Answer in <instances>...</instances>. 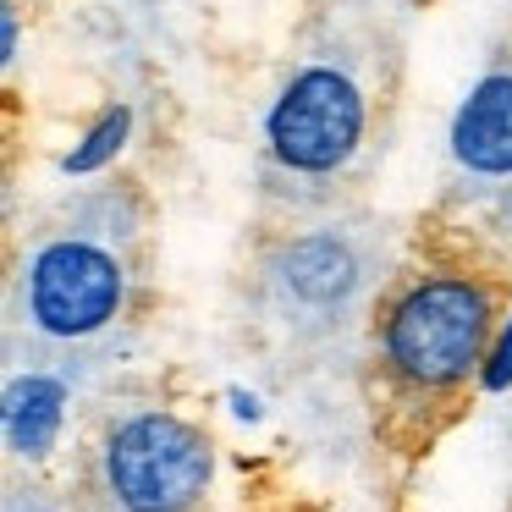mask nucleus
<instances>
[{"instance_id":"obj_1","label":"nucleus","mask_w":512,"mask_h":512,"mask_svg":"<svg viewBox=\"0 0 512 512\" xmlns=\"http://www.w3.org/2000/svg\"><path fill=\"white\" fill-rule=\"evenodd\" d=\"M122 243L127 221L116 215V199L89 204L78 221L39 237L17 276L28 325L50 342H89V336L111 331L127 309V287H133Z\"/></svg>"},{"instance_id":"obj_2","label":"nucleus","mask_w":512,"mask_h":512,"mask_svg":"<svg viewBox=\"0 0 512 512\" xmlns=\"http://www.w3.org/2000/svg\"><path fill=\"white\" fill-rule=\"evenodd\" d=\"M490 325H496V309H490L485 281L435 270L391 298L380 320V358L402 386L452 391L485 364Z\"/></svg>"},{"instance_id":"obj_3","label":"nucleus","mask_w":512,"mask_h":512,"mask_svg":"<svg viewBox=\"0 0 512 512\" xmlns=\"http://www.w3.org/2000/svg\"><path fill=\"white\" fill-rule=\"evenodd\" d=\"M369 94L342 61H309L281 83L265 116V144L292 177H336L364 149Z\"/></svg>"},{"instance_id":"obj_4","label":"nucleus","mask_w":512,"mask_h":512,"mask_svg":"<svg viewBox=\"0 0 512 512\" xmlns=\"http://www.w3.org/2000/svg\"><path fill=\"white\" fill-rule=\"evenodd\" d=\"M105 485L127 512H188L210 485V441L171 413H138L105 446Z\"/></svg>"},{"instance_id":"obj_5","label":"nucleus","mask_w":512,"mask_h":512,"mask_svg":"<svg viewBox=\"0 0 512 512\" xmlns=\"http://www.w3.org/2000/svg\"><path fill=\"white\" fill-rule=\"evenodd\" d=\"M369 287V248L353 232L314 226V232L281 237L265 259V292L276 314L298 325H331L364 298Z\"/></svg>"},{"instance_id":"obj_6","label":"nucleus","mask_w":512,"mask_h":512,"mask_svg":"<svg viewBox=\"0 0 512 512\" xmlns=\"http://www.w3.org/2000/svg\"><path fill=\"white\" fill-rule=\"evenodd\" d=\"M452 160L468 177L512 182V72H490L468 89L452 122Z\"/></svg>"},{"instance_id":"obj_7","label":"nucleus","mask_w":512,"mask_h":512,"mask_svg":"<svg viewBox=\"0 0 512 512\" xmlns=\"http://www.w3.org/2000/svg\"><path fill=\"white\" fill-rule=\"evenodd\" d=\"M61 402H67V391L50 375H28L6 391V435H12L17 452H28V457L45 452L61 424Z\"/></svg>"},{"instance_id":"obj_8","label":"nucleus","mask_w":512,"mask_h":512,"mask_svg":"<svg viewBox=\"0 0 512 512\" xmlns=\"http://www.w3.org/2000/svg\"><path fill=\"white\" fill-rule=\"evenodd\" d=\"M122 133H127V111H111V116H105V122L89 133V144H83L78 155L67 160V171H94L100 160H111V149L122 144Z\"/></svg>"},{"instance_id":"obj_9","label":"nucleus","mask_w":512,"mask_h":512,"mask_svg":"<svg viewBox=\"0 0 512 512\" xmlns=\"http://www.w3.org/2000/svg\"><path fill=\"white\" fill-rule=\"evenodd\" d=\"M490 386H507V380H512V336H507V342H501V353H496V364H490Z\"/></svg>"}]
</instances>
